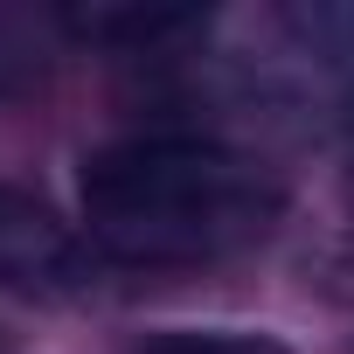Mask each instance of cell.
<instances>
[{"mask_svg":"<svg viewBox=\"0 0 354 354\" xmlns=\"http://www.w3.org/2000/svg\"><path fill=\"white\" fill-rule=\"evenodd\" d=\"M139 354H292V347L243 326H174V333H153Z\"/></svg>","mask_w":354,"mask_h":354,"instance_id":"cell-6","label":"cell"},{"mask_svg":"<svg viewBox=\"0 0 354 354\" xmlns=\"http://www.w3.org/2000/svg\"><path fill=\"white\" fill-rule=\"evenodd\" d=\"M56 21H63L70 42H91V49H153V42H174V35L209 28L202 8H146V0H91V8H56Z\"/></svg>","mask_w":354,"mask_h":354,"instance_id":"cell-3","label":"cell"},{"mask_svg":"<svg viewBox=\"0 0 354 354\" xmlns=\"http://www.w3.org/2000/svg\"><path fill=\"white\" fill-rule=\"evenodd\" d=\"M84 285H91L84 236L49 202H35L28 188L0 181V292H15V299H77Z\"/></svg>","mask_w":354,"mask_h":354,"instance_id":"cell-2","label":"cell"},{"mask_svg":"<svg viewBox=\"0 0 354 354\" xmlns=\"http://www.w3.org/2000/svg\"><path fill=\"white\" fill-rule=\"evenodd\" d=\"M63 21L56 8H0V104H21L56 77V49H63Z\"/></svg>","mask_w":354,"mask_h":354,"instance_id":"cell-4","label":"cell"},{"mask_svg":"<svg viewBox=\"0 0 354 354\" xmlns=\"http://www.w3.org/2000/svg\"><path fill=\"white\" fill-rule=\"evenodd\" d=\"M299 63L313 77H326L333 91L354 97V0H313V8H285L278 15Z\"/></svg>","mask_w":354,"mask_h":354,"instance_id":"cell-5","label":"cell"},{"mask_svg":"<svg viewBox=\"0 0 354 354\" xmlns=\"http://www.w3.org/2000/svg\"><path fill=\"white\" fill-rule=\"evenodd\" d=\"M84 236L118 264H216L264 243L285 216L278 174L195 132L111 139L77 174Z\"/></svg>","mask_w":354,"mask_h":354,"instance_id":"cell-1","label":"cell"}]
</instances>
